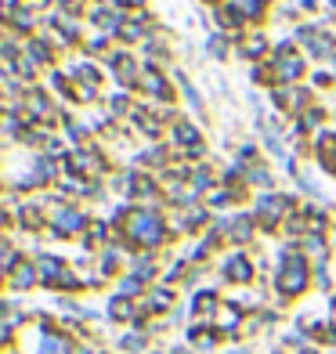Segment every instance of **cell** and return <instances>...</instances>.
I'll return each mask as SVG.
<instances>
[{
  "instance_id": "obj_2",
  "label": "cell",
  "mask_w": 336,
  "mask_h": 354,
  "mask_svg": "<svg viewBox=\"0 0 336 354\" xmlns=\"http://www.w3.org/2000/svg\"><path fill=\"white\" fill-rule=\"evenodd\" d=\"M282 286L290 289V293H297V289L304 286V264L297 261V257H293L290 264H286V279H282Z\"/></svg>"
},
{
  "instance_id": "obj_1",
  "label": "cell",
  "mask_w": 336,
  "mask_h": 354,
  "mask_svg": "<svg viewBox=\"0 0 336 354\" xmlns=\"http://www.w3.org/2000/svg\"><path fill=\"white\" fill-rule=\"evenodd\" d=\"M131 232H134V239H141V243H156L159 239V221L152 214H134Z\"/></svg>"
},
{
  "instance_id": "obj_4",
  "label": "cell",
  "mask_w": 336,
  "mask_h": 354,
  "mask_svg": "<svg viewBox=\"0 0 336 354\" xmlns=\"http://www.w3.org/2000/svg\"><path fill=\"white\" fill-rule=\"evenodd\" d=\"M300 76V58H286L282 62V80H297Z\"/></svg>"
},
{
  "instance_id": "obj_3",
  "label": "cell",
  "mask_w": 336,
  "mask_h": 354,
  "mask_svg": "<svg viewBox=\"0 0 336 354\" xmlns=\"http://www.w3.org/2000/svg\"><path fill=\"white\" fill-rule=\"evenodd\" d=\"M228 275H232V279H239V282H243V279H250V264L243 261V257H235V261L228 264Z\"/></svg>"
},
{
  "instance_id": "obj_5",
  "label": "cell",
  "mask_w": 336,
  "mask_h": 354,
  "mask_svg": "<svg viewBox=\"0 0 336 354\" xmlns=\"http://www.w3.org/2000/svg\"><path fill=\"white\" fill-rule=\"evenodd\" d=\"M178 141H185V145H192V149H196V131H192V127H178Z\"/></svg>"
}]
</instances>
